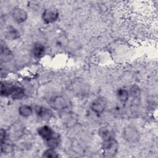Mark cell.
<instances>
[{"instance_id": "obj_1", "label": "cell", "mask_w": 158, "mask_h": 158, "mask_svg": "<svg viewBox=\"0 0 158 158\" xmlns=\"http://www.w3.org/2000/svg\"><path fill=\"white\" fill-rule=\"evenodd\" d=\"M102 149L105 156L113 157L117 154L118 151L117 141L114 138L104 140Z\"/></svg>"}, {"instance_id": "obj_2", "label": "cell", "mask_w": 158, "mask_h": 158, "mask_svg": "<svg viewBox=\"0 0 158 158\" xmlns=\"http://www.w3.org/2000/svg\"><path fill=\"white\" fill-rule=\"evenodd\" d=\"M123 137L128 143H135L139 139V133L134 127L129 125L126 127L123 130Z\"/></svg>"}, {"instance_id": "obj_3", "label": "cell", "mask_w": 158, "mask_h": 158, "mask_svg": "<svg viewBox=\"0 0 158 158\" xmlns=\"http://www.w3.org/2000/svg\"><path fill=\"white\" fill-rule=\"evenodd\" d=\"M59 17V12L54 8H48L45 9L42 14L43 20L45 23H53L57 20Z\"/></svg>"}, {"instance_id": "obj_4", "label": "cell", "mask_w": 158, "mask_h": 158, "mask_svg": "<svg viewBox=\"0 0 158 158\" xmlns=\"http://www.w3.org/2000/svg\"><path fill=\"white\" fill-rule=\"evenodd\" d=\"M12 16L16 22L21 23L27 20L28 14L23 9L20 7H15L12 10Z\"/></svg>"}, {"instance_id": "obj_5", "label": "cell", "mask_w": 158, "mask_h": 158, "mask_svg": "<svg viewBox=\"0 0 158 158\" xmlns=\"http://www.w3.org/2000/svg\"><path fill=\"white\" fill-rule=\"evenodd\" d=\"M106 106V101L104 98H99L93 101L91 104V109L92 110L98 114H102Z\"/></svg>"}, {"instance_id": "obj_6", "label": "cell", "mask_w": 158, "mask_h": 158, "mask_svg": "<svg viewBox=\"0 0 158 158\" xmlns=\"http://www.w3.org/2000/svg\"><path fill=\"white\" fill-rule=\"evenodd\" d=\"M38 133L40 136H41V138L44 141V142L56 135V133L52 130V129L47 125L42 126L38 128Z\"/></svg>"}, {"instance_id": "obj_7", "label": "cell", "mask_w": 158, "mask_h": 158, "mask_svg": "<svg viewBox=\"0 0 158 158\" xmlns=\"http://www.w3.org/2000/svg\"><path fill=\"white\" fill-rule=\"evenodd\" d=\"M35 112L39 118L44 120H49L52 117L53 114L49 109L40 106H36Z\"/></svg>"}, {"instance_id": "obj_8", "label": "cell", "mask_w": 158, "mask_h": 158, "mask_svg": "<svg viewBox=\"0 0 158 158\" xmlns=\"http://www.w3.org/2000/svg\"><path fill=\"white\" fill-rule=\"evenodd\" d=\"M51 106L56 110H63L67 106V102L63 96H57L52 100Z\"/></svg>"}, {"instance_id": "obj_9", "label": "cell", "mask_w": 158, "mask_h": 158, "mask_svg": "<svg viewBox=\"0 0 158 158\" xmlns=\"http://www.w3.org/2000/svg\"><path fill=\"white\" fill-rule=\"evenodd\" d=\"M4 35L8 40H14L17 39L20 36V33L15 27L12 26H9L5 30Z\"/></svg>"}, {"instance_id": "obj_10", "label": "cell", "mask_w": 158, "mask_h": 158, "mask_svg": "<svg viewBox=\"0 0 158 158\" xmlns=\"http://www.w3.org/2000/svg\"><path fill=\"white\" fill-rule=\"evenodd\" d=\"M32 52L35 57L40 58L43 56L45 53V47L41 43H37L33 46Z\"/></svg>"}, {"instance_id": "obj_11", "label": "cell", "mask_w": 158, "mask_h": 158, "mask_svg": "<svg viewBox=\"0 0 158 158\" xmlns=\"http://www.w3.org/2000/svg\"><path fill=\"white\" fill-rule=\"evenodd\" d=\"M25 96V90L23 88L17 86H14L12 92L11 93V98L13 99H21Z\"/></svg>"}, {"instance_id": "obj_12", "label": "cell", "mask_w": 158, "mask_h": 158, "mask_svg": "<svg viewBox=\"0 0 158 158\" xmlns=\"http://www.w3.org/2000/svg\"><path fill=\"white\" fill-rule=\"evenodd\" d=\"M14 85H10L9 84L1 83V90L0 93L2 96H10L12 92Z\"/></svg>"}, {"instance_id": "obj_13", "label": "cell", "mask_w": 158, "mask_h": 158, "mask_svg": "<svg viewBox=\"0 0 158 158\" xmlns=\"http://www.w3.org/2000/svg\"><path fill=\"white\" fill-rule=\"evenodd\" d=\"M45 143L47 144V146L49 147V148L55 149L59 144V143H60L59 136L56 133V135L54 136H52L51 138L46 141Z\"/></svg>"}, {"instance_id": "obj_14", "label": "cell", "mask_w": 158, "mask_h": 158, "mask_svg": "<svg viewBox=\"0 0 158 158\" xmlns=\"http://www.w3.org/2000/svg\"><path fill=\"white\" fill-rule=\"evenodd\" d=\"M19 112L20 115L23 117H29L33 113L32 108L28 105H22L19 108Z\"/></svg>"}, {"instance_id": "obj_15", "label": "cell", "mask_w": 158, "mask_h": 158, "mask_svg": "<svg viewBox=\"0 0 158 158\" xmlns=\"http://www.w3.org/2000/svg\"><path fill=\"white\" fill-rule=\"evenodd\" d=\"M117 98L122 102H125L127 101L129 97V93L125 89H119L117 93Z\"/></svg>"}, {"instance_id": "obj_16", "label": "cell", "mask_w": 158, "mask_h": 158, "mask_svg": "<svg viewBox=\"0 0 158 158\" xmlns=\"http://www.w3.org/2000/svg\"><path fill=\"white\" fill-rule=\"evenodd\" d=\"M1 56L2 59H9L12 56L10 49L5 44L2 43L1 44Z\"/></svg>"}, {"instance_id": "obj_17", "label": "cell", "mask_w": 158, "mask_h": 158, "mask_svg": "<svg viewBox=\"0 0 158 158\" xmlns=\"http://www.w3.org/2000/svg\"><path fill=\"white\" fill-rule=\"evenodd\" d=\"M99 135L102 138L103 141L109 139V138H113L111 131L108 128H107L106 127L100 128V130H99Z\"/></svg>"}, {"instance_id": "obj_18", "label": "cell", "mask_w": 158, "mask_h": 158, "mask_svg": "<svg viewBox=\"0 0 158 158\" xmlns=\"http://www.w3.org/2000/svg\"><path fill=\"white\" fill-rule=\"evenodd\" d=\"M43 157H47V158H56V157H59V155L55 151L54 149L49 148L44 152L43 154Z\"/></svg>"}, {"instance_id": "obj_19", "label": "cell", "mask_w": 158, "mask_h": 158, "mask_svg": "<svg viewBox=\"0 0 158 158\" xmlns=\"http://www.w3.org/2000/svg\"><path fill=\"white\" fill-rule=\"evenodd\" d=\"M130 94H131V96L133 98H137L138 97V96H139L140 94V89L139 88L136 86V85H134L132 86L131 88H130Z\"/></svg>"}, {"instance_id": "obj_20", "label": "cell", "mask_w": 158, "mask_h": 158, "mask_svg": "<svg viewBox=\"0 0 158 158\" xmlns=\"http://www.w3.org/2000/svg\"><path fill=\"white\" fill-rule=\"evenodd\" d=\"M0 138H1V145L5 144V141L6 139V132L4 129L1 130L0 132Z\"/></svg>"}]
</instances>
